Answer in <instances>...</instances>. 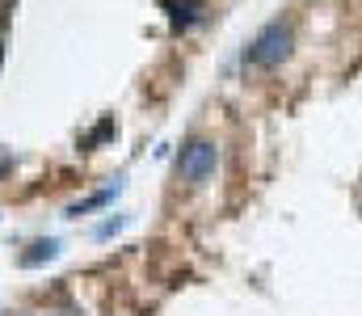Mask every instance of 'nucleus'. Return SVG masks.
<instances>
[{"mask_svg": "<svg viewBox=\"0 0 362 316\" xmlns=\"http://www.w3.org/2000/svg\"><path fill=\"white\" fill-rule=\"evenodd\" d=\"M291 47H295V25L282 21V17H274L270 25H262V34L245 47V64H253V68H278V64L291 59Z\"/></svg>", "mask_w": 362, "mask_h": 316, "instance_id": "1", "label": "nucleus"}, {"mask_svg": "<svg viewBox=\"0 0 362 316\" xmlns=\"http://www.w3.org/2000/svg\"><path fill=\"white\" fill-rule=\"evenodd\" d=\"M215 169H219V148L211 144V139H189L185 148H181L177 156V177L185 186H206L211 177H215Z\"/></svg>", "mask_w": 362, "mask_h": 316, "instance_id": "2", "label": "nucleus"}, {"mask_svg": "<svg viewBox=\"0 0 362 316\" xmlns=\"http://www.w3.org/2000/svg\"><path fill=\"white\" fill-rule=\"evenodd\" d=\"M160 4L169 8L173 25H194V21L206 13V4H202V0H160Z\"/></svg>", "mask_w": 362, "mask_h": 316, "instance_id": "3", "label": "nucleus"}, {"mask_svg": "<svg viewBox=\"0 0 362 316\" xmlns=\"http://www.w3.org/2000/svg\"><path fill=\"white\" fill-rule=\"evenodd\" d=\"M55 253H59V240H34V245H30V249L21 253V266H25V270H34V266L51 262Z\"/></svg>", "mask_w": 362, "mask_h": 316, "instance_id": "4", "label": "nucleus"}, {"mask_svg": "<svg viewBox=\"0 0 362 316\" xmlns=\"http://www.w3.org/2000/svg\"><path fill=\"white\" fill-rule=\"evenodd\" d=\"M114 131H118V122H114V118H101L89 135H81V148H85V152H93V148H97V144H105Z\"/></svg>", "mask_w": 362, "mask_h": 316, "instance_id": "5", "label": "nucleus"}, {"mask_svg": "<svg viewBox=\"0 0 362 316\" xmlns=\"http://www.w3.org/2000/svg\"><path fill=\"white\" fill-rule=\"evenodd\" d=\"M114 194H118V186H110V190H101V194H89L85 203H72V207H68V215H89V211L105 207V203H114Z\"/></svg>", "mask_w": 362, "mask_h": 316, "instance_id": "6", "label": "nucleus"}, {"mask_svg": "<svg viewBox=\"0 0 362 316\" xmlns=\"http://www.w3.org/2000/svg\"><path fill=\"white\" fill-rule=\"evenodd\" d=\"M122 223H127V219H122V215H114V219H105V223H101V228H97V240H105V236H114V232H118V228H122Z\"/></svg>", "mask_w": 362, "mask_h": 316, "instance_id": "7", "label": "nucleus"}, {"mask_svg": "<svg viewBox=\"0 0 362 316\" xmlns=\"http://www.w3.org/2000/svg\"><path fill=\"white\" fill-rule=\"evenodd\" d=\"M8 169H13V156H8V152H0V177H4Z\"/></svg>", "mask_w": 362, "mask_h": 316, "instance_id": "8", "label": "nucleus"}, {"mask_svg": "<svg viewBox=\"0 0 362 316\" xmlns=\"http://www.w3.org/2000/svg\"><path fill=\"white\" fill-rule=\"evenodd\" d=\"M0 316H13V312H0Z\"/></svg>", "mask_w": 362, "mask_h": 316, "instance_id": "9", "label": "nucleus"}]
</instances>
